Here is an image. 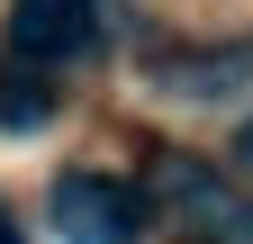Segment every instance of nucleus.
<instances>
[{
	"mask_svg": "<svg viewBox=\"0 0 253 244\" xmlns=\"http://www.w3.org/2000/svg\"><path fill=\"white\" fill-rule=\"evenodd\" d=\"M154 199L181 217L190 244H253V199L226 190L208 163H190V154H163L154 163Z\"/></svg>",
	"mask_w": 253,
	"mask_h": 244,
	"instance_id": "1",
	"label": "nucleus"
},
{
	"mask_svg": "<svg viewBox=\"0 0 253 244\" xmlns=\"http://www.w3.org/2000/svg\"><path fill=\"white\" fill-rule=\"evenodd\" d=\"M54 235L63 244H136L145 235V190L109 172H63L54 181Z\"/></svg>",
	"mask_w": 253,
	"mask_h": 244,
	"instance_id": "2",
	"label": "nucleus"
},
{
	"mask_svg": "<svg viewBox=\"0 0 253 244\" xmlns=\"http://www.w3.org/2000/svg\"><path fill=\"white\" fill-rule=\"evenodd\" d=\"M9 45L27 64H82L100 45V0H9Z\"/></svg>",
	"mask_w": 253,
	"mask_h": 244,
	"instance_id": "3",
	"label": "nucleus"
},
{
	"mask_svg": "<svg viewBox=\"0 0 253 244\" xmlns=\"http://www.w3.org/2000/svg\"><path fill=\"white\" fill-rule=\"evenodd\" d=\"M45 118H54V90H45V81L0 73V127H45Z\"/></svg>",
	"mask_w": 253,
	"mask_h": 244,
	"instance_id": "4",
	"label": "nucleus"
},
{
	"mask_svg": "<svg viewBox=\"0 0 253 244\" xmlns=\"http://www.w3.org/2000/svg\"><path fill=\"white\" fill-rule=\"evenodd\" d=\"M0 244H27V235H18V226H9V217H0Z\"/></svg>",
	"mask_w": 253,
	"mask_h": 244,
	"instance_id": "5",
	"label": "nucleus"
},
{
	"mask_svg": "<svg viewBox=\"0 0 253 244\" xmlns=\"http://www.w3.org/2000/svg\"><path fill=\"white\" fill-rule=\"evenodd\" d=\"M244 163H253V127H244Z\"/></svg>",
	"mask_w": 253,
	"mask_h": 244,
	"instance_id": "6",
	"label": "nucleus"
}]
</instances>
